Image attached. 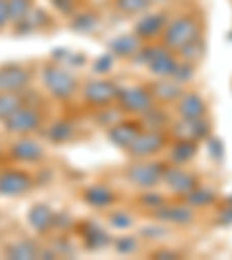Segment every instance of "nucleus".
Instances as JSON below:
<instances>
[{
  "label": "nucleus",
  "instance_id": "obj_1",
  "mask_svg": "<svg viewBox=\"0 0 232 260\" xmlns=\"http://www.w3.org/2000/svg\"><path fill=\"white\" fill-rule=\"evenodd\" d=\"M197 38H200V23L193 16H179L165 28V44L172 49H181Z\"/></svg>",
  "mask_w": 232,
  "mask_h": 260
},
{
  "label": "nucleus",
  "instance_id": "obj_2",
  "mask_svg": "<svg viewBox=\"0 0 232 260\" xmlns=\"http://www.w3.org/2000/svg\"><path fill=\"white\" fill-rule=\"evenodd\" d=\"M144 60L149 65V70L156 77H172L177 70V58L168 51V47H151L144 51Z\"/></svg>",
  "mask_w": 232,
  "mask_h": 260
},
{
  "label": "nucleus",
  "instance_id": "obj_3",
  "mask_svg": "<svg viewBox=\"0 0 232 260\" xmlns=\"http://www.w3.org/2000/svg\"><path fill=\"white\" fill-rule=\"evenodd\" d=\"M44 81H47V88L54 95L58 98H70L72 93H75V77L70 75L68 70H63V68H49L47 72H44Z\"/></svg>",
  "mask_w": 232,
  "mask_h": 260
},
{
  "label": "nucleus",
  "instance_id": "obj_4",
  "mask_svg": "<svg viewBox=\"0 0 232 260\" xmlns=\"http://www.w3.org/2000/svg\"><path fill=\"white\" fill-rule=\"evenodd\" d=\"M121 105H123V109H128L132 114H144L153 107V93L142 86L125 88L121 93Z\"/></svg>",
  "mask_w": 232,
  "mask_h": 260
},
{
  "label": "nucleus",
  "instance_id": "obj_5",
  "mask_svg": "<svg viewBox=\"0 0 232 260\" xmlns=\"http://www.w3.org/2000/svg\"><path fill=\"white\" fill-rule=\"evenodd\" d=\"M162 172L165 170L160 168V162H137L135 168H130L128 177L135 186H142V188H151L162 179Z\"/></svg>",
  "mask_w": 232,
  "mask_h": 260
},
{
  "label": "nucleus",
  "instance_id": "obj_6",
  "mask_svg": "<svg viewBox=\"0 0 232 260\" xmlns=\"http://www.w3.org/2000/svg\"><path fill=\"white\" fill-rule=\"evenodd\" d=\"M5 121H7V130H12V133H32V130H38V125H40V114L32 107L21 105V107L16 109L12 116H7Z\"/></svg>",
  "mask_w": 232,
  "mask_h": 260
},
{
  "label": "nucleus",
  "instance_id": "obj_7",
  "mask_svg": "<svg viewBox=\"0 0 232 260\" xmlns=\"http://www.w3.org/2000/svg\"><path fill=\"white\" fill-rule=\"evenodd\" d=\"M162 144H165V137L160 133H156V130H149V133H140L135 140L130 142L128 151L132 156H149V153L160 151Z\"/></svg>",
  "mask_w": 232,
  "mask_h": 260
},
{
  "label": "nucleus",
  "instance_id": "obj_8",
  "mask_svg": "<svg viewBox=\"0 0 232 260\" xmlns=\"http://www.w3.org/2000/svg\"><path fill=\"white\" fill-rule=\"evenodd\" d=\"M28 84V72L23 68H3L0 70V93H19Z\"/></svg>",
  "mask_w": 232,
  "mask_h": 260
},
{
  "label": "nucleus",
  "instance_id": "obj_9",
  "mask_svg": "<svg viewBox=\"0 0 232 260\" xmlns=\"http://www.w3.org/2000/svg\"><path fill=\"white\" fill-rule=\"evenodd\" d=\"M209 133V123L202 119H184L181 123L174 125V135L181 140H202Z\"/></svg>",
  "mask_w": 232,
  "mask_h": 260
},
{
  "label": "nucleus",
  "instance_id": "obj_10",
  "mask_svg": "<svg viewBox=\"0 0 232 260\" xmlns=\"http://www.w3.org/2000/svg\"><path fill=\"white\" fill-rule=\"evenodd\" d=\"M162 177H165V181L170 184V188L174 190V193H190V190L197 186V181H195V177H190V174H186L184 170L179 168H172V170H165L162 172Z\"/></svg>",
  "mask_w": 232,
  "mask_h": 260
},
{
  "label": "nucleus",
  "instance_id": "obj_11",
  "mask_svg": "<svg viewBox=\"0 0 232 260\" xmlns=\"http://www.w3.org/2000/svg\"><path fill=\"white\" fill-rule=\"evenodd\" d=\"M30 179L23 172H3L0 174V193L3 195H19L28 190Z\"/></svg>",
  "mask_w": 232,
  "mask_h": 260
},
{
  "label": "nucleus",
  "instance_id": "obj_12",
  "mask_svg": "<svg viewBox=\"0 0 232 260\" xmlns=\"http://www.w3.org/2000/svg\"><path fill=\"white\" fill-rule=\"evenodd\" d=\"M112 98H116V86L109 81H91L86 86V100L93 105H107Z\"/></svg>",
  "mask_w": 232,
  "mask_h": 260
},
{
  "label": "nucleus",
  "instance_id": "obj_13",
  "mask_svg": "<svg viewBox=\"0 0 232 260\" xmlns=\"http://www.w3.org/2000/svg\"><path fill=\"white\" fill-rule=\"evenodd\" d=\"M205 112H207V105L197 93H186L181 98V103H179V114L184 119H202Z\"/></svg>",
  "mask_w": 232,
  "mask_h": 260
},
{
  "label": "nucleus",
  "instance_id": "obj_14",
  "mask_svg": "<svg viewBox=\"0 0 232 260\" xmlns=\"http://www.w3.org/2000/svg\"><path fill=\"white\" fill-rule=\"evenodd\" d=\"M137 135H140V128L135 123H116L109 130V140L116 146H123V149H128L130 142L135 140Z\"/></svg>",
  "mask_w": 232,
  "mask_h": 260
},
{
  "label": "nucleus",
  "instance_id": "obj_15",
  "mask_svg": "<svg viewBox=\"0 0 232 260\" xmlns=\"http://www.w3.org/2000/svg\"><path fill=\"white\" fill-rule=\"evenodd\" d=\"M162 26H165V14H146L137 23V35L140 38H153L162 30Z\"/></svg>",
  "mask_w": 232,
  "mask_h": 260
},
{
  "label": "nucleus",
  "instance_id": "obj_16",
  "mask_svg": "<svg viewBox=\"0 0 232 260\" xmlns=\"http://www.w3.org/2000/svg\"><path fill=\"white\" fill-rule=\"evenodd\" d=\"M158 218H162V221H172V223H190V218H193V211L188 209V207L184 205H177V207H160V211H158Z\"/></svg>",
  "mask_w": 232,
  "mask_h": 260
},
{
  "label": "nucleus",
  "instance_id": "obj_17",
  "mask_svg": "<svg viewBox=\"0 0 232 260\" xmlns=\"http://www.w3.org/2000/svg\"><path fill=\"white\" fill-rule=\"evenodd\" d=\"M14 156L19 158V160H38V158L42 156V149H40L38 142L21 140L14 144Z\"/></svg>",
  "mask_w": 232,
  "mask_h": 260
},
{
  "label": "nucleus",
  "instance_id": "obj_18",
  "mask_svg": "<svg viewBox=\"0 0 232 260\" xmlns=\"http://www.w3.org/2000/svg\"><path fill=\"white\" fill-rule=\"evenodd\" d=\"M30 225L38 230H47L49 225H54V214L44 205H38L30 209Z\"/></svg>",
  "mask_w": 232,
  "mask_h": 260
},
{
  "label": "nucleus",
  "instance_id": "obj_19",
  "mask_svg": "<svg viewBox=\"0 0 232 260\" xmlns=\"http://www.w3.org/2000/svg\"><path fill=\"white\" fill-rule=\"evenodd\" d=\"M21 95L19 93H0V119H7L16 109L21 107Z\"/></svg>",
  "mask_w": 232,
  "mask_h": 260
},
{
  "label": "nucleus",
  "instance_id": "obj_20",
  "mask_svg": "<svg viewBox=\"0 0 232 260\" xmlns=\"http://www.w3.org/2000/svg\"><path fill=\"white\" fill-rule=\"evenodd\" d=\"M7 255L14 260H32L40 255V251L35 249V244H30V242H19V244H14V246H10Z\"/></svg>",
  "mask_w": 232,
  "mask_h": 260
},
{
  "label": "nucleus",
  "instance_id": "obj_21",
  "mask_svg": "<svg viewBox=\"0 0 232 260\" xmlns=\"http://www.w3.org/2000/svg\"><path fill=\"white\" fill-rule=\"evenodd\" d=\"M153 95L160 100H174L181 95V91H179V84H174V81H158L153 86Z\"/></svg>",
  "mask_w": 232,
  "mask_h": 260
},
{
  "label": "nucleus",
  "instance_id": "obj_22",
  "mask_svg": "<svg viewBox=\"0 0 232 260\" xmlns=\"http://www.w3.org/2000/svg\"><path fill=\"white\" fill-rule=\"evenodd\" d=\"M86 198H88V202L95 207H107L109 202H112V190L105 188V186H93L86 193Z\"/></svg>",
  "mask_w": 232,
  "mask_h": 260
},
{
  "label": "nucleus",
  "instance_id": "obj_23",
  "mask_svg": "<svg viewBox=\"0 0 232 260\" xmlns=\"http://www.w3.org/2000/svg\"><path fill=\"white\" fill-rule=\"evenodd\" d=\"M7 10H10V21H21L30 12V0H7Z\"/></svg>",
  "mask_w": 232,
  "mask_h": 260
},
{
  "label": "nucleus",
  "instance_id": "obj_24",
  "mask_svg": "<svg viewBox=\"0 0 232 260\" xmlns=\"http://www.w3.org/2000/svg\"><path fill=\"white\" fill-rule=\"evenodd\" d=\"M193 156H195V144L190 140H181L172 149V158L177 162H186V160H190Z\"/></svg>",
  "mask_w": 232,
  "mask_h": 260
},
{
  "label": "nucleus",
  "instance_id": "obj_25",
  "mask_svg": "<svg viewBox=\"0 0 232 260\" xmlns=\"http://www.w3.org/2000/svg\"><path fill=\"white\" fill-rule=\"evenodd\" d=\"M137 47H140L137 38H130V35H123V38L112 42V51H116V54H121V56H128V54H132V51H137Z\"/></svg>",
  "mask_w": 232,
  "mask_h": 260
},
{
  "label": "nucleus",
  "instance_id": "obj_26",
  "mask_svg": "<svg viewBox=\"0 0 232 260\" xmlns=\"http://www.w3.org/2000/svg\"><path fill=\"white\" fill-rule=\"evenodd\" d=\"M179 51H181V56H184L186 63L193 65L195 60H200V58H202V40H200V38L193 40V42L184 44V47L179 49Z\"/></svg>",
  "mask_w": 232,
  "mask_h": 260
},
{
  "label": "nucleus",
  "instance_id": "obj_27",
  "mask_svg": "<svg viewBox=\"0 0 232 260\" xmlns=\"http://www.w3.org/2000/svg\"><path fill=\"white\" fill-rule=\"evenodd\" d=\"M186 200H188V205H193V207H202V205L214 202V193H211V190H202L195 186L190 193H186Z\"/></svg>",
  "mask_w": 232,
  "mask_h": 260
},
{
  "label": "nucleus",
  "instance_id": "obj_28",
  "mask_svg": "<svg viewBox=\"0 0 232 260\" xmlns=\"http://www.w3.org/2000/svg\"><path fill=\"white\" fill-rule=\"evenodd\" d=\"M116 5L125 14H137V12H144L149 7V0H116Z\"/></svg>",
  "mask_w": 232,
  "mask_h": 260
},
{
  "label": "nucleus",
  "instance_id": "obj_29",
  "mask_svg": "<svg viewBox=\"0 0 232 260\" xmlns=\"http://www.w3.org/2000/svg\"><path fill=\"white\" fill-rule=\"evenodd\" d=\"M51 140L54 142H63V140H70L72 137V128L68 123H58V125H54V130H51Z\"/></svg>",
  "mask_w": 232,
  "mask_h": 260
},
{
  "label": "nucleus",
  "instance_id": "obj_30",
  "mask_svg": "<svg viewBox=\"0 0 232 260\" xmlns=\"http://www.w3.org/2000/svg\"><path fill=\"white\" fill-rule=\"evenodd\" d=\"M146 114V123H149V128H158L160 123H165L168 121V116L160 112V109H149V112H144Z\"/></svg>",
  "mask_w": 232,
  "mask_h": 260
},
{
  "label": "nucleus",
  "instance_id": "obj_31",
  "mask_svg": "<svg viewBox=\"0 0 232 260\" xmlns=\"http://www.w3.org/2000/svg\"><path fill=\"white\" fill-rule=\"evenodd\" d=\"M174 79L177 81H188L193 77V65L186 63V65H177V70H174Z\"/></svg>",
  "mask_w": 232,
  "mask_h": 260
},
{
  "label": "nucleus",
  "instance_id": "obj_32",
  "mask_svg": "<svg viewBox=\"0 0 232 260\" xmlns=\"http://www.w3.org/2000/svg\"><path fill=\"white\" fill-rule=\"evenodd\" d=\"M130 216H125V214H114L112 216V225L114 228H130Z\"/></svg>",
  "mask_w": 232,
  "mask_h": 260
},
{
  "label": "nucleus",
  "instance_id": "obj_33",
  "mask_svg": "<svg viewBox=\"0 0 232 260\" xmlns=\"http://www.w3.org/2000/svg\"><path fill=\"white\" fill-rule=\"evenodd\" d=\"M10 21V10H7V0H0V26Z\"/></svg>",
  "mask_w": 232,
  "mask_h": 260
},
{
  "label": "nucleus",
  "instance_id": "obj_34",
  "mask_svg": "<svg viewBox=\"0 0 232 260\" xmlns=\"http://www.w3.org/2000/svg\"><path fill=\"white\" fill-rule=\"evenodd\" d=\"M137 244L132 242V239H121V242H116V249L119 251H135Z\"/></svg>",
  "mask_w": 232,
  "mask_h": 260
},
{
  "label": "nucleus",
  "instance_id": "obj_35",
  "mask_svg": "<svg viewBox=\"0 0 232 260\" xmlns=\"http://www.w3.org/2000/svg\"><path fill=\"white\" fill-rule=\"evenodd\" d=\"M144 205H146V207H149V205H151V207H162L165 202H162L160 195H151V198L146 195V198H144Z\"/></svg>",
  "mask_w": 232,
  "mask_h": 260
},
{
  "label": "nucleus",
  "instance_id": "obj_36",
  "mask_svg": "<svg viewBox=\"0 0 232 260\" xmlns=\"http://www.w3.org/2000/svg\"><path fill=\"white\" fill-rule=\"evenodd\" d=\"M51 3H54L58 10H63V12H68L72 7V0H51Z\"/></svg>",
  "mask_w": 232,
  "mask_h": 260
},
{
  "label": "nucleus",
  "instance_id": "obj_37",
  "mask_svg": "<svg viewBox=\"0 0 232 260\" xmlns=\"http://www.w3.org/2000/svg\"><path fill=\"white\" fill-rule=\"evenodd\" d=\"M221 218H223V221H225V223H232V207H227V209L223 211V214H221Z\"/></svg>",
  "mask_w": 232,
  "mask_h": 260
},
{
  "label": "nucleus",
  "instance_id": "obj_38",
  "mask_svg": "<svg viewBox=\"0 0 232 260\" xmlns=\"http://www.w3.org/2000/svg\"><path fill=\"white\" fill-rule=\"evenodd\" d=\"M149 3H153V0H149Z\"/></svg>",
  "mask_w": 232,
  "mask_h": 260
}]
</instances>
